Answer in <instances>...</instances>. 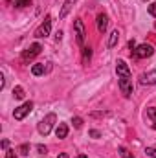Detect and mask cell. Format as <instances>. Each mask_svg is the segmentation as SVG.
Instances as JSON below:
<instances>
[{
  "label": "cell",
  "mask_w": 156,
  "mask_h": 158,
  "mask_svg": "<svg viewBox=\"0 0 156 158\" xmlns=\"http://www.w3.org/2000/svg\"><path fill=\"white\" fill-rule=\"evenodd\" d=\"M76 158H86V156H83V155H81V156H76Z\"/></svg>",
  "instance_id": "32"
},
{
  "label": "cell",
  "mask_w": 156,
  "mask_h": 158,
  "mask_svg": "<svg viewBox=\"0 0 156 158\" xmlns=\"http://www.w3.org/2000/svg\"><path fill=\"white\" fill-rule=\"evenodd\" d=\"M154 28H156V24H154Z\"/></svg>",
  "instance_id": "34"
},
{
  "label": "cell",
  "mask_w": 156,
  "mask_h": 158,
  "mask_svg": "<svg viewBox=\"0 0 156 158\" xmlns=\"http://www.w3.org/2000/svg\"><path fill=\"white\" fill-rule=\"evenodd\" d=\"M44 72H46V66H44V64H40V63L31 66V74H33V76H42Z\"/></svg>",
  "instance_id": "13"
},
{
  "label": "cell",
  "mask_w": 156,
  "mask_h": 158,
  "mask_svg": "<svg viewBox=\"0 0 156 158\" xmlns=\"http://www.w3.org/2000/svg\"><path fill=\"white\" fill-rule=\"evenodd\" d=\"M72 123H74V127H76V129H81V127H83V119H81V118H74V119H72Z\"/></svg>",
  "instance_id": "22"
},
{
  "label": "cell",
  "mask_w": 156,
  "mask_h": 158,
  "mask_svg": "<svg viewBox=\"0 0 156 158\" xmlns=\"http://www.w3.org/2000/svg\"><path fill=\"white\" fill-rule=\"evenodd\" d=\"M55 134H57V138H59V140L66 138V136H68V125H66V123H59V125H57V129H55Z\"/></svg>",
  "instance_id": "11"
},
{
  "label": "cell",
  "mask_w": 156,
  "mask_h": 158,
  "mask_svg": "<svg viewBox=\"0 0 156 158\" xmlns=\"http://www.w3.org/2000/svg\"><path fill=\"white\" fill-rule=\"evenodd\" d=\"M147 116H149V118H151V119H153V121L156 123V107H151V109H147Z\"/></svg>",
  "instance_id": "18"
},
{
  "label": "cell",
  "mask_w": 156,
  "mask_h": 158,
  "mask_svg": "<svg viewBox=\"0 0 156 158\" xmlns=\"http://www.w3.org/2000/svg\"><path fill=\"white\" fill-rule=\"evenodd\" d=\"M90 136H92V138H99L101 132H99V131H90Z\"/></svg>",
  "instance_id": "25"
},
{
  "label": "cell",
  "mask_w": 156,
  "mask_h": 158,
  "mask_svg": "<svg viewBox=\"0 0 156 158\" xmlns=\"http://www.w3.org/2000/svg\"><path fill=\"white\" fill-rule=\"evenodd\" d=\"M129 48H130V50H136V42H134V40H130V42H129Z\"/></svg>",
  "instance_id": "29"
},
{
  "label": "cell",
  "mask_w": 156,
  "mask_h": 158,
  "mask_svg": "<svg viewBox=\"0 0 156 158\" xmlns=\"http://www.w3.org/2000/svg\"><path fill=\"white\" fill-rule=\"evenodd\" d=\"M33 110V103L31 101H26V103H22L20 107H17L15 109V112H13V116H15V119H24L30 112Z\"/></svg>",
  "instance_id": "5"
},
{
  "label": "cell",
  "mask_w": 156,
  "mask_h": 158,
  "mask_svg": "<svg viewBox=\"0 0 156 158\" xmlns=\"http://www.w3.org/2000/svg\"><path fill=\"white\" fill-rule=\"evenodd\" d=\"M145 153H147V156L156 158V149H154V147H147V149H145Z\"/></svg>",
  "instance_id": "21"
},
{
  "label": "cell",
  "mask_w": 156,
  "mask_h": 158,
  "mask_svg": "<svg viewBox=\"0 0 156 158\" xmlns=\"http://www.w3.org/2000/svg\"><path fill=\"white\" fill-rule=\"evenodd\" d=\"M154 53V46L153 44H140L136 50H134V57H138V59H147V57H151Z\"/></svg>",
  "instance_id": "3"
},
{
  "label": "cell",
  "mask_w": 156,
  "mask_h": 158,
  "mask_svg": "<svg viewBox=\"0 0 156 158\" xmlns=\"http://www.w3.org/2000/svg\"><path fill=\"white\" fill-rule=\"evenodd\" d=\"M143 2H147V0H143Z\"/></svg>",
  "instance_id": "33"
},
{
  "label": "cell",
  "mask_w": 156,
  "mask_h": 158,
  "mask_svg": "<svg viewBox=\"0 0 156 158\" xmlns=\"http://www.w3.org/2000/svg\"><path fill=\"white\" fill-rule=\"evenodd\" d=\"M57 158H68V155H64V153H61V155H59Z\"/></svg>",
  "instance_id": "31"
},
{
  "label": "cell",
  "mask_w": 156,
  "mask_h": 158,
  "mask_svg": "<svg viewBox=\"0 0 156 158\" xmlns=\"http://www.w3.org/2000/svg\"><path fill=\"white\" fill-rule=\"evenodd\" d=\"M4 86H6V79H4V76H2V74H0V90H2Z\"/></svg>",
  "instance_id": "26"
},
{
  "label": "cell",
  "mask_w": 156,
  "mask_h": 158,
  "mask_svg": "<svg viewBox=\"0 0 156 158\" xmlns=\"http://www.w3.org/2000/svg\"><path fill=\"white\" fill-rule=\"evenodd\" d=\"M15 6H18V7H26V6H31V0H15Z\"/></svg>",
  "instance_id": "19"
},
{
  "label": "cell",
  "mask_w": 156,
  "mask_h": 158,
  "mask_svg": "<svg viewBox=\"0 0 156 158\" xmlns=\"http://www.w3.org/2000/svg\"><path fill=\"white\" fill-rule=\"evenodd\" d=\"M57 121V116L53 114V112H50V114H46L44 116V119H40V123H39V132L42 134V136H48L50 132H51V129H53V123Z\"/></svg>",
  "instance_id": "1"
},
{
  "label": "cell",
  "mask_w": 156,
  "mask_h": 158,
  "mask_svg": "<svg viewBox=\"0 0 156 158\" xmlns=\"http://www.w3.org/2000/svg\"><path fill=\"white\" fill-rule=\"evenodd\" d=\"M149 13H151V15L156 19V2H153V4L149 6Z\"/></svg>",
  "instance_id": "23"
},
{
  "label": "cell",
  "mask_w": 156,
  "mask_h": 158,
  "mask_svg": "<svg viewBox=\"0 0 156 158\" xmlns=\"http://www.w3.org/2000/svg\"><path fill=\"white\" fill-rule=\"evenodd\" d=\"M119 81V90H121V94L125 96V98H130V94H132V81L130 77H117Z\"/></svg>",
  "instance_id": "6"
},
{
  "label": "cell",
  "mask_w": 156,
  "mask_h": 158,
  "mask_svg": "<svg viewBox=\"0 0 156 158\" xmlns=\"http://www.w3.org/2000/svg\"><path fill=\"white\" fill-rule=\"evenodd\" d=\"M117 153H119V156H121V158H134V155H130L125 147H119V149H117Z\"/></svg>",
  "instance_id": "17"
},
{
  "label": "cell",
  "mask_w": 156,
  "mask_h": 158,
  "mask_svg": "<svg viewBox=\"0 0 156 158\" xmlns=\"http://www.w3.org/2000/svg\"><path fill=\"white\" fill-rule=\"evenodd\" d=\"M63 39V31H57V35H55V40L59 42V40Z\"/></svg>",
  "instance_id": "28"
},
{
  "label": "cell",
  "mask_w": 156,
  "mask_h": 158,
  "mask_svg": "<svg viewBox=\"0 0 156 158\" xmlns=\"http://www.w3.org/2000/svg\"><path fill=\"white\" fill-rule=\"evenodd\" d=\"M107 28H109V17L103 15V13L97 15V31H99V33H105Z\"/></svg>",
  "instance_id": "10"
},
{
  "label": "cell",
  "mask_w": 156,
  "mask_h": 158,
  "mask_svg": "<svg viewBox=\"0 0 156 158\" xmlns=\"http://www.w3.org/2000/svg\"><path fill=\"white\" fill-rule=\"evenodd\" d=\"M37 151H39V153H42V155H44V153H46V147H44V145H37Z\"/></svg>",
  "instance_id": "27"
},
{
  "label": "cell",
  "mask_w": 156,
  "mask_h": 158,
  "mask_svg": "<svg viewBox=\"0 0 156 158\" xmlns=\"http://www.w3.org/2000/svg\"><path fill=\"white\" fill-rule=\"evenodd\" d=\"M6 158H17V153L15 151H6Z\"/></svg>",
  "instance_id": "24"
},
{
  "label": "cell",
  "mask_w": 156,
  "mask_h": 158,
  "mask_svg": "<svg viewBox=\"0 0 156 158\" xmlns=\"http://www.w3.org/2000/svg\"><path fill=\"white\" fill-rule=\"evenodd\" d=\"M74 30H76V39H77V44L79 46H83V42H84V24H83V20L81 19H76V22H74Z\"/></svg>",
  "instance_id": "7"
},
{
  "label": "cell",
  "mask_w": 156,
  "mask_h": 158,
  "mask_svg": "<svg viewBox=\"0 0 156 158\" xmlns=\"http://www.w3.org/2000/svg\"><path fill=\"white\" fill-rule=\"evenodd\" d=\"M18 151H20V155H30V145L28 143H22Z\"/></svg>",
  "instance_id": "20"
},
{
  "label": "cell",
  "mask_w": 156,
  "mask_h": 158,
  "mask_svg": "<svg viewBox=\"0 0 156 158\" xmlns=\"http://www.w3.org/2000/svg\"><path fill=\"white\" fill-rule=\"evenodd\" d=\"M13 96H15L17 99H24V96H26V94H24V88H22V86H15V88H13Z\"/></svg>",
  "instance_id": "15"
},
{
  "label": "cell",
  "mask_w": 156,
  "mask_h": 158,
  "mask_svg": "<svg viewBox=\"0 0 156 158\" xmlns=\"http://www.w3.org/2000/svg\"><path fill=\"white\" fill-rule=\"evenodd\" d=\"M140 83L142 85H156V70H151L147 74L140 76Z\"/></svg>",
  "instance_id": "9"
},
{
  "label": "cell",
  "mask_w": 156,
  "mask_h": 158,
  "mask_svg": "<svg viewBox=\"0 0 156 158\" xmlns=\"http://www.w3.org/2000/svg\"><path fill=\"white\" fill-rule=\"evenodd\" d=\"M50 31H51V17L48 15V17L44 19V22L35 30V37H37V39H46V37L50 35Z\"/></svg>",
  "instance_id": "2"
},
{
  "label": "cell",
  "mask_w": 156,
  "mask_h": 158,
  "mask_svg": "<svg viewBox=\"0 0 156 158\" xmlns=\"http://www.w3.org/2000/svg\"><path fill=\"white\" fill-rule=\"evenodd\" d=\"M117 40H119V31H112V33H110V39H109V48H114V46H116L117 44Z\"/></svg>",
  "instance_id": "14"
},
{
  "label": "cell",
  "mask_w": 156,
  "mask_h": 158,
  "mask_svg": "<svg viewBox=\"0 0 156 158\" xmlns=\"http://www.w3.org/2000/svg\"><path fill=\"white\" fill-rule=\"evenodd\" d=\"M116 72H117V77H130V68L123 59H119L116 63Z\"/></svg>",
  "instance_id": "8"
},
{
  "label": "cell",
  "mask_w": 156,
  "mask_h": 158,
  "mask_svg": "<svg viewBox=\"0 0 156 158\" xmlns=\"http://www.w3.org/2000/svg\"><path fill=\"white\" fill-rule=\"evenodd\" d=\"M40 50H42V46H40L39 42L31 44L28 50H24V52H22V61H24V63H28V61L35 59V57H37V55L40 53Z\"/></svg>",
  "instance_id": "4"
},
{
  "label": "cell",
  "mask_w": 156,
  "mask_h": 158,
  "mask_svg": "<svg viewBox=\"0 0 156 158\" xmlns=\"http://www.w3.org/2000/svg\"><path fill=\"white\" fill-rule=\"evenodd\" d=\"M76 2H77V0H66V2L63 4V9H61V15H59V17H61V19H64V17L70 13V9L74 7V4H76Z\"/></svg>",
  "instance_id": "12"
},
{
  "label": "cell",
  "mask_w": 156,
  "mask_h": 158,
  "mask_svg": "<svg viewBox=\"0 0 156 158\" xmlns=\"http://www.w3.org/2000/svg\"><path fill=\"white\" fill-rule=\"evenodd\" d=\"M7 145H9V142H7V140H4V142H2V147H4V149H7Z\"/></svg>",
  "instance_id": "30"
},
{
  "label": "cell",
  "mask_w": 156,
  "mask_h": 158,
  "mask_svg": "<svg viewBox=\"0 0 156 158\" xmlns=\"http://www.w3.org/2000/svg\"><path fill=\"white\" fill-rule=\"evenodd\" d=\"M90 57H92V50L90 48H83V63L90 61Z\"/></svg>",
  "instance_id": "16"
}]
</instances>
